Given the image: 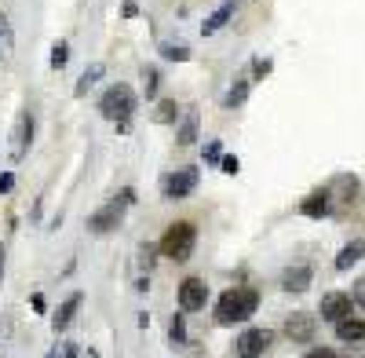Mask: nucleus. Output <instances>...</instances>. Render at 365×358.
Instances as JSON below:
<instances>
[{"label": "nucleus", "instance_id": "obj_6", "mask_svg": "<svg viewBox=\"0 0 365 358\" xmlns=\"http://www.w3.org/2000/svg\"><path fill=\"white\" fill-rule=\"evenodd\" d=\"M274 333L270 329H245L237 340H234V354L237 358H263V351L270 347Z\"/></svg>", "mask_w": 365, "mask_h": 358}, {"label": "nucleus", "instance_id": "obj_17", "mask_svg": "<svg viewBox=\"0 0 365 358\" xmlns=\"http://www.w3.org/2000/svg\"><path fill=\"white\" fill-rule=\"evenodd\" d=\"M175 143H179V146L197 143V113H194V110L182 113V121H179V128H175Z\"/></svg>", "mask_w": 365, "mask_h": 358}, {"label": "nucleus", "instance_id": "obj_31", "mask_svg": "<svg viewBox=\"0 0 365 358\" xmlns=\"http://www.w3.org/2000/svg\"><path fill=\"white\" fill-rule=\"evenodd\" d=\"M11 187H15V175H11V172H4V175H0V194H8Z\"/></svg>", "mask_w": 365, "mask_h": 358}, {"label": "nucleus", "instance_id": "obj_15", "mask_svg": "<svg viewBox=\"0 0 365 358\" xmlns=\"http://www.w3.org/2000/svg\"><path fill=\"white\" fill-rule=\"evenodd\" d=\"M103 73H106V66H103V63H91V66L81 73V81H77V88H73V96H77V99H84V96L91 92V88H96V81H103Z\"/></svg>", "mask_w": 365, "mask_h": 358}, {"label": "nucleus", "instance_id": "obj_1", "mask_svg": "<svg viewBox=\"0 0 365 358\" xmlns=\"http://www.w3.org/2000/svg\"><path fill=\"white\" fill-rule=\"evenodd\" d=\"M259 307V292L249 289V285H234L220 296L216 304V322L220 325H234V322H249Z\"/></svg>", "mask_w": 365, "mask_h": 358}, {"label": "nucleus", "instance_id": "obj_16", "mask_svg": "<svg viewBox=\"0 0 365 358\" xmlns=\"http://www.w3.org/2000/svg\"><path fill=\"white\" fill-rule=\"evenodd\" d=\"M361 256H365V242H361V237H354L351 245L340 249V256H336V271H351V267H354Z\"/></svg>", "mask_w": 365, "mask_h": 358}, {"label": "nucleus", "instance_id": "obj_21", "mask_svg": "<svg viewBox=\"0 0 365 358\" xmlns=\"http://www.w3.org/2000/svg\"><path fill=\"white\" fill-rule=\"evenodd\" d=\"M168 340H172L175 347L187 344V318H182V314H175V318L168 322Z\"/></svg>", "mask_w": 365, "mask_h": 358}, {"label": "nucleus", "instance_id": "obj_36", "mask_svg": "<svg viewBox=\"0 0 365 358\" xmlns=\"http://www.w3.org/2000/svg\"><path fill=\"white\" fill-rule=\"evenodd\" d=\"M48 358H55V351H51V354H48Z\"/></svg>", "mask_w": 365, "mask_h": 358}, {"label": "nucleus", "instance_id": "obj_19", "mask_svg": "<svg viewBox=\"0 0 365 358\" xmlns=\"http://www.w3.org/2000/svg\"><path fill=\"white\" fill-rule=\"evenodd\" d=\"M175 117H179V103L175 99H161L158 110H154V121L158 125H175Z\"/></svg>", "mask_w": 365, "mask_h": 358}, {"label": "nucleus", "instance_id": "obj_5", "mask_svg": "<svg viewBox=\"0 0 365 358\" xmlns=\"http://www.w3.org/2000/svg\"><path fill=\"white\" fill-rule=\"evenodd\" d=\"M197 165H182V168H175L165 183H161V190H165V198L168 201H179V198H190L194 190H197Z\"/></svg>", "mask_w": 365, "mask_h": 358}, {"label": "nucleus", "instance_id": "obj_12", "mask_svg": "<svg viewBox=\"0 0 365 358\" xmlns=\"http://www.w3.org/2000/svg\"><path fill=\"white\" fill-rule=\"evenodd\" d=\"M81 304H84V292H70L66 300L58 304V311H55V318H51V329H55V333H63V329H70V322L77 318Z\"/></svg>", "mask_w": 365, "mask_h": 358}, {"label": "nucleus", "instance_id": "obj_13", "mask_svg": "<svg viewBox=\"0 0 365 358\" xmlns=\"http://www.w3.org/2000/svg\"><path fill=\"white\" fill-rule=\"evenodd\" d=\"M299 213H303V216H311V220L329 216V213H332V194H329V190H314V194H307V198L299 201Z\"/></svg>", "mask_w": 365, "mask_h": 358}, {"label": "nucleus", "instance_id": "obj_30", "mask_svg": "<svg viewBox=\"0 0 365 358\" xmlns=\"http://www.w3.org/2000/svg\"><path fill=\"white\" fill-rule=\"evenodd\" d=\"M252 73H256V77H267V73H270V63H267V58H256V63H252Z\"/></svg>", "mask_w": 365, "mask_h": 358}, {"label": "nucleus", "instance_id": "obj_34", "mask_svg": "<svg viewBox=\"0 0 365 358\" xmlns=\"http://www.w3.org/2000/svg\"><path fill=\"white\" fill-rule=\"evenodd\" d=\"M63 358H77V344H63Z\"/></svg>", "mask_w": 365, "mask_h": 358}, {"label": "nucleus", "instance_id": "obj_24", "mask_svg": "<svg viewBox=\"0 0 365 358\" xmlns=\"http://www.w3.org/2000/svg\"><path fill=\"white\" fill-rule=\"evenodd\" d=\"M158 70L154 66H143V92H146V99H154L158 96Z\"/></svg>", "mask_w": 365, "mask_h": 358}, {"label": "nucleus", "instance_id": "obj_32", "mask_svg": "<svg viewBox=\"0 0 365 358\" xmlns=\"http://www.w3.org/2000/svg\"><path fill=\"white\" fill-rule=\"evenodd\" d=\"M120 15H125V19H135V15H139V8L132 4V0H125V8H120Z\"/></svg>", "mask_w": 365, "mask_h": 358}, {"label": "nucleus", "instance_id": "obj_33", "mask_svg": "<svg viewBox=\"0 0 365 358\" xmlns=\"http://www.w3.org/2000/svg\"><path fill=\"white\" fill-rule=\"evenodd\" d=\"M34 311L44 314V296H41V292H34Z\"/></svg>", "mask_w": 365, "mask_h": 358}, {"label": "nucleus", "instance_id": "obj_35", "mask_svg": "<svg viewBox=\"0 0 365 358\" xmlns=\"http://www.w3.org/2000/svg\"><path fill=\"white\" fill-rule=\"evenodd\" d=\"M0 282H4V245H0Z\"/></svg>", "mask_w": 365, "mask_h": 358}, {"label": "nucleus", "instance_id": "obj_8", "mask_svg": "<svg viewBox=\"0 0 365 358\" xmlns=\"http://www.w3.org/2000/svg\"><path fill=\"white\" fill-rule=\"evenodd\" d=\"M351 304H354L351 292H325L318 314H322L325 322H344V318H351Z\"/></svg>", "mask_w": 365, "mask_h": 358}, {"label": "nucleus", "instance_id": "obj_10", "mask_svg": "<svg viewBox=\"0 0 365 358\" xmlns=\"http://www.w3.org/2000/svg\"><path fill=\"white\" fill-rule=\"evenodd\" d=\"M29 143H34V113H22L19 125H15V135H11V161H22Z\"/></svg>", "mask_w": 365, "mask_h": 358}, {"label": "nucleus", "instance_id": "obj_20", "mask_svg": "<svg viewBox=\"0 0 365 358\" xmlns=\"http://www.w3.org/2000/svg\"><path fill=\"white\" fill-rule=\"evenodd\" d=\"M245 99H249V81H234V88L223 96V106H227V110H234V106H241Z\"/></svg>", "mask_w": 365, "mask_h": 358}, {"label": "nucleus", "instance_id": "obj_28", "mask_svg": "<svg viewBox=\"0 0 365 358\" xmlns=\"http://www.w3.org/2000/svg\"><path fill=\"white\" fill-rule=\"evenodd\" d=\"M307 358H336V351H332V347H311Z\"/></svg>", "mask_w": 365, "mask_h": 358}, {"label": "nucleus", "instance_id": "obj_7", "mask_svg": "<svg viewBox=\"0 0 365 358\" xmlns=\"http://www.w3.org/2000/svg\"><path fill=\"white\" fill-rule=\"evenodd\" d=\"M205 304H208L205 278H182V285H179V307L182 311H201Z\"/></svg>", "mask_w": 365, "mask_h": 358}, {"label": "nucleus", "instance_id": "obj_37", "mask_svg": "<svg viewBox=\"0 0 365 358\" xmlns=\"http://www.w3.org/2000/svg\"><path fill=\"white\" fill-rule=\"evenodd\" d=\"M0 58H4V55H0Z\"/></svg>", "mask_w": 365, "mask_h": 358}, {"label": "nucleus", "instance_id": "obj_26", "mask_svg": "<svg viewBox=\"0 0 365 358\" xmlns=\"http://www.w3.org/2000/svg\"><path fill=\"white\" fill-rule=\"evenodd\" d=\"M158 252H161V242H158V245H143V249H139V263L146 267V271L154 267V256H158Z\"/></svg>", "mask_w": 365, "mask_h": 358}, {"label": "nucleus", "instance_id": "obj_29", "mask_svg": "<svg viewBox=\"0 0 365 358\" xmlns=\"http://www.w3.org/2000/svg\"><path fill=\"white\" fill-rule=\"evenodd\" d=\"M220 165H223V172H227V175H237V168H241V161H237V158H223Z\"/></svg>", "mask_w": 365, "mask_h": 358}, {"label": "nucleus", "instance_id": "obj_3", "mask_svg": "<svg viewBox=\"0 0 365 358\" xmlns=\"http://www.w3.org/2000/svg\"><path fill=\"white\" fill-rule=\"evenodd\" d=\"M99 113L106 117V121L120 125V121H132V113H135V92L128 84H110L103 99H99Z\"/></svg>", "mask_w": 365, "mask_h": 358}, {"label": "nucleus", "instance_id": "obj_25", "mask_svg": "<svg viewBox=\"0 0 365 358\" xmlns=\"http://www.w3.org/2000/svg\"><path fill=\"white\" fill-rule=\"evenodd\" d=\"M220 161H223V143L216 139V143L205 146V165H220Z\"/></svg>", "mask_w": 365, "mask_h": 358}, {"label": "nucleus", "instance_id": "obj_22", "mask_svg": "<svg viewBox=\"0 0 365 358\" xmlns=\"http://www.w3.org/2000/svg\"><path fill=\"white\" fill-rule=\"evenodd\" d=\"M161 55L168 58V63H187L190 48H187V44H161Z\"/></svg>", "mask_w": 365, "mask_h": 358}, {"label": "nucleus", "instance_id": "obj_9", "mask_svg": "<svg viewBox=\"0 0 365 358\" xmlns=\"http://www.w3.org/2000/svg\"><path fill=\"white\" fill-rule=\"evenodd\" d=\"M314 329H318V318L307 314V311H296V314H289V322H285V337L296 340V344H311V340H314Z\"/></svg>", "mask_w": 365, "mask_h": 358}, {"label": "nucleus", "instance_id": "obj_11", "mask_svg": "<svg viewBox=\"0 0 365 358\" xmlns=\"http://www.w3.org/2000/svg\"><path fill=\"white\" fill-rule=\"evenodd\" d=\"M311 282H314V271L307 263H296V267H285L282 271V289L285 292H307Z\"/></svg>", "mask_w": 365, "mask_h": 358}, {"label": "nucleus", "instance_id": "obj_23", "mask_svg": "<svg viewBox=\"0 0 365 358\" xmlns=\"http://www.w3.org/2000/svg\"><path fill=\"white\" fill-rule=\"evenodd\" d=\"M66 63H70V44L58 41V44L51 48V70H63Z\"/></svg>", "mask_w": 365, "mask_h": 358}, {"label": "nucleus", "instance_id": "obj_14", "mask_svg": "<svg viewBox=\"0 0 365 358\" xmlns=\"http://www.w3.org/2000/svg\"><path fill=\"white\" fill-rule=\"evenodd\" d=\"M234 11H237V0H223V4L216 8V11H212L208 19H205V26H201V34L205 37H212V34H220V29L234 19Z\"/></svg>", "mask_w": 365, "mask_h": 358}, {"label": "nucleus", "instance_id": "obj_2", "mask_svg": "<svg viewBox=\"0 0 365 358\" xmlns=\"http://www.w3.org/2000/svg\"><path fill=\"white\" fill-rule=\"evenodd\" d=\"M194 245H197V227L187 223V220L172 223V227L165 230V237H161V252H165L168 260H175V263H187V260L194 256Z\"/></svg>", "mask_w": 365, "mask_h": 358}, {"label": "nucleus", "instance_id": "obj_27", "mask_svg": "<svg viewBox=\"0 0 365 358\" xmlns=\"http://www.w3.org/2000/svg\"><path fill=\"white\" fill-rule=\"evenodd\" d=\"M354 304H358V307H365V275L354 282Z\"/></svg>", "mask_w": 365, "mask_h": 358}, {"label": "nucleus", "instance_id": "obj_18", "mask_svg": "<svg viewBox=\"0 0 365 358\" xmlns=\"http://www.w3.org/2000/svg\"><path fill=\"white\" fill-rule=\"evenodd\" d=\"M336 337H340L344 344H358V340H365V322H358V318H344V322H336Z\"/></svg>", "mask_w": 365, "mask_h": 358}, {"label": "nucleus", "instance_id": "obj_4", "mask_svg": "<svg viewBox=\"0 0 365 358\" xmlns=\"http://www.w3.org/2000/svg\"><path fill=\"white\" fill-rule=\"evenodd\" d=\"M125 208H128L125 194L113 198V201H106L99 213H91V216H88V230H91V234H110V230H117L120 220H125Z\"/></svg>", "mask_w": 365, "mask_h": 358}]
</instances>
